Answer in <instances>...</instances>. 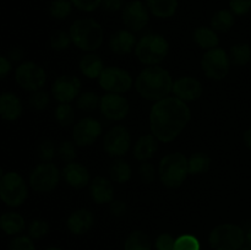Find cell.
Listing matches in <instances>:
<instances>
[{"instance_id": "obj_1", "label": "cell", "mask_w": 251, "mask_h": 250, "mask_svg": "<svg viewBox=\"0 0 251 250\" xmlns=\"http://www.w3.org/2000/svg\"><path fill=\"white\" fill-rule=\"evenodd\" d=\"M191 119V110L176 97H166L154 102L150 112L151 132L158 141L172 142L184 131Z\"/></svg>"}, {"instance_id": "obj_2", "label": "cell", "mask_w": 251, "mask_h": 250, "mask_svg": "<svg viewBox=\"0 0 251 250\" xmlns=\"http://www.w3.org/2000/svg\"><path fill=\"white\" fill-rule=\"evenodd\" d=\"M173 78L162 66H146L137 75L134 85L137 93L147 100H161L168 97L173 88Z\"/></svg>"}, {"instance_id": "obj_3", "label": "cell", "mask_w": 251, "mask_h": 250, "mask_svg": "<svg viewBox=\"0 0 251 250\" xmlns=\"http://www.w3.org/2000/svg\"><path fill=\"white\" fill-rule=\"evenodd\" d=\"M69 34L73 44L87 53L97 50L104 41L102 25L92 17L75 20L69 28Z\"/></svg>"}, {"instance_id": "obj_4", "label": "cell", "mask_w": 251, "mask_h": 250, "mask_svg": "<svg viewBox=\"0 0 251 250\" xmlns=\"http://www.w3.org/2000/svg\"><path fill=\"white\" fill-rule=\"evenodd\" d=\"M188 158L181 152H173L159 161L158 176L166 188L176 189L188 176Z\"/></svg>"}, {"instance_id": "obj_5", "label": "cell", "mask_w": 251, "mask_h": 250, "mask_svg": "<svg viewBox=\"0 0 251 250\" xmlns=\"http://www.w3.org/2000/svg\"><path fill=\"white\" fill-rule=\"evenodd\" d=\"M134 51L136 58L145 65H158L168 55L169 43L162 34L149 33L137 41Z\"/></svg>"}, {"instance_id": "obj_6", "label": "cell", "mask_w": 251, "mask_h": 250, "mask_svg": "<svg viewBox=\"0 0 251 250\" xmlns=\"http://www.w3.org/2000/svg\"><path fill=\"white\" fill-rule=\"evenodd\" d=\"M28 198L26 180L17 172H6L0 179V200L7 207H20Z\"/></svg>"}, {"instance_id": "obj_7", "label": "cell", "mask_w": 251, "mask_h": 250, "mask_svg": "<svg viewBox=\"0 0 251 250\" xmlns=\"http://www.w3.org/2000/svg\"><path fill=\"white\" fill-rule=\"evenodd\" d=\"M208 242L215 250H240L245 244V232L240 225L223 223L211 230Z\"/></svg>"}, {"instance_id": "obj_8", "label": "cell", "mask_w": 251, "mask_h": 250, "mask_svg": "<svg viewBox=\"0 0 251 250\" xmlns=\"http://www.w3.org/2000/svg\"><path fill=\"white\" fill-rule=\"evenodd\" d=\"M14 77L17 85L28 92L42 90L47 83L46 70L34 61L20 63L15 69Z\"/></svg>"}, {"instance_id": "obj_9", "label": "cell", "mask_w": 251, "mask_h": 250, "mask_svg": "<svg viewBox=\"0 0 251 250\" xmlns=\"http://www.w3.org/2000/svg\"><path fill=\"white\" fill-rule=\"evenodd\" d=\"M60 175V172L55 164L51 162H42L41 164H37L29 173L28 184L36 193H50L58 186Z\"/></svg>"}, {"instance_id": "obj_10", "label": "cell", "mask_w": 251, "mask_h": 250, "mask_svg": "<svg viewBox=\"0 0 251 250\" xmlns=\"http://www.w3.org/2000/svg\"><path fill=\"white\" fill-rule=\"evenodd\" d=\"M230 56L222 48L206 50L201 59V69L210 80L221 81L228 75L230 69Z\"/></svg>"}, {"instance_id": "obj_11", "label": "cell", "mask_w": 251, "mask_h": 250, "mask_svg": "<svg viewBox=\"0 0 251 250\" xmlns=\"http://www.w3.org/2000/svg\"><path fill=\"white\" fill-rule=\"evenodd\" d=\"M98 83L108 93L123 95L132 87L134 80L131 74L125 69L119 66H107L98 77Z\"/></svg>"}, {"instance_id": "obj_12", "label": "cell", "mask_w": 251, "mask_h": 250, "mask_svg": "<svg viewBox=\"0 0 251 250\" xmlns=\"http://www.w3.org/2000/svg\"><path fill=\"white\" fill-rule=\"evenodd\" d=\"M131 146V135L123 125H115L110 127L103 139V149L110 157L122 158Z\"/></svg>"}, {"instance_id": "obj_13", "label": "cell", "mask_w": 251, "mask_h": 250, "mask_svg": "<svg viewBox=\"0 0 251 250\" xmlns=\"http://www.w3.org/2000/svg\"><path fill=\"white\" fill-rule=\"evenodd\" d=\"M100 110L103 117L110 122H120L129 115V100L119 93L107 92L100 97Z\"/></svg>"}, {"instance_id": "obj_14", "label": "cell", "mask_w": 251, "mask_h": 250, "mask_svg": "<svg viewBox=\"0 0 251 250\" xmlns=\"http://www.w3.org/2000/svg\"><path fill=\"white\" fill-rule=\"evenodd\" d=\"M149 9L140 0H131L123 7L122 19L126 29L131 32H140L147 26L150 20Z\"/></svg>"}, {"instance_id": "obj_15", "label": "cell", "mask_w": 251, "mask_h": 250, "mask_svg": "<svg viewBox=\"0 0 251 250\" xmlns=\"http://www.w3.org/2000/svg\"><path fill=\"white\" fill-rule=\"evenodd\" d=\"M102 124L92 117L82 118L75 124L73 129V141L76 146H91L102 135Z\"/></svg>"}, {"instance_id": "obj_16", "label": "cell", "mask_w": 251, "mask_h": 250, "mask_svg": "<svg viewBox=\"0 0 251 250\" xmlns=\"http://www.w3.org/2000/svg\"><path fill=\"white\" fill-rule=\"evenodd\" d=\"M81 91L80 78L74 75H61L51 85V96L59 103H70L78 97Z\"/></svg>"}, {"instance_id": "obj_17", "label": "cell", "mask_w": 251, "mask_h": 250, "mask_svg": "<svg viewBox=\"0 0 251 250\" xmlns=\"http://www.w3.org/2000/svg\"><path fill=\"white\" fill-rule=\"evenodd\" d=\"M172 92L174 93V97L186 103L199 100L202 95L203 87L202 83L198 78L191 77V76H183L174 81Z\"/></svg>"}, {"instance_id": "obj_18", "label": "cell", "mask_w": 251, "mask_h": 250, "mask_svg": "<svg viewBox=\"0 0 251 250\" xmlns=\"http://www.w3.org/2000/svg\"><path fill=\"white\" fill-rule=\"evenodd\" d=\"M61 176L65 183L74 189H83L90 185V172L83 164L78 162H70L66 163L61 172Z\"/></svg>"}, {"instance_id": "obj_19", "label": "cell", "mask_w": 251, "mask_h": 250, "mask_svg": "<svg viewBox=\"0 0 251 250\" xmlns=\"http://www.w3.org/2000/svg\"><path fill=\"white\" fill-rule=\"evenodd\" d=\"M24 113V105L19 96L14 92L0 93V118L6 122H15Z\"/></svg>"}, {"instance_id": "obj_20", "label": "cell", "mask_w": 251, "mask_h": 250, "mask_svg": "<svg viewBox=\"0 0 251 250\" xmlns=\"http://www.w3.org/2000/svg\"><path fill=\"white\" fill-rule=\"evenodd\" d=\"M95 225V215L90 210L80 208L71 213L66 221V227L73 234H86Z\"/></svg>"}, {"instance_id": "obj_21", "label": "cell", "mask_w": 251, "mask_h": 250, "mask_svg": "<svg viewBox=\"0 0 251 250\" xmlns=\"http://www.w3.org/2000/svg\"><path fill=\"white\" fill-rule=\"evenodd\" d=\"M90 194L97 205H105L114 200V188L105 176H96L90 183Z\"/></svg>"}, {"instance_id": "obj_22", "label": "cell", "mask_w": 251, "mask_h": 250, "mask_svg": "<svg viewBox=\"0 0 251 250\" xmlns=\"http://www.w3.org/2000/svg\"><path fill=\"white\" fill-rule=\"evenodd\" d=\"M136 43L137 41L134 32L129 29H119L110 37L109 48L117 55H126L135 50Z\"/></svg>"}, {"instance_id": "obj_23", "label": "cell", "mask_w": 251, "mask_h": 250, "mask_svg": "<svg viewBox=\"0 0 251 250\" xmlns=\"http://www.w3.org/2000/svg\"><path fill=\"white\" fill-rule=\"evenodd\" d=\"M158 150V140L152 134L142 135L134 145V157L140 162H147Z\"/></svg>"}, {"instance_id": "obj_24", "label": "cell", "mask_w": 251, "mask_h": 250, "mask_svg": "<svg viewBox=\"0 0 251 250\" xmlns=\"http://www.w3.org/2000/svg\"><path fill=\"white\" fill-rule=\"evenodd\" d=\"M26 228L24 216L15 211H7L0 216V229L7 235H19Z\"/></svg>"}, {"instance_id": "obj_25", "label": "cell", "mask_w": 251, "mask_h": 250, "mask_svg": "<svg viewBox=\"0 0 251 250\" xmlns=\"http://www.w3.org/2000/svg\"><path fill=\"white\" fill-rule=\"evenodd\" d=\"M78 68L83 76L91 78V80H95V78L100 77L102 71L104 70V63L97 54L87 53L81 58Z\"/></svg>"}, {"instance_id": "obj_26", "label": "cell", "mask_w": 251, "mask_h": 250, "mask_svg": "<svg viewBox=\"0 0 251 250\" xmlns=\"http://www.w3.org/2000/svg\"><path fill=\"white\" fill-rule=\"evenodd\" d=\"M146 6L153 16L169 19L178 10V0H146Z\"/></svg>"}, {"instance_id": "obj_27", "label": "cell", "mask_w": 251, "mask_h": 250, "mask_svg": "<svg viewBox=\"0 0 251 250\" xmlns=\"http://www.w3.org/2000/svg\"><path fill=\"white\" fill-rule=\"evenodd\" d=\"M193 38L194 42H195L201 49H205V50L217 48L218 44H220V38H218L217 32H216L215 29L211 28V27H198V28L194 31Z\"/></svg>"}, {"instance_id": "obj_28", "label": "cell", "mask_w": 251, "mask_h": 250, "mask_svg": "<svg viewBox=\"0 0 251 250\" xmlns=\"http://www.w3.org/2000/svg\"><path fill=\"white\" fill-rule=\"evenodd\" d=\"M234 14L230 10L222 9L216 12L211 19V28L215 29L216 32L226 33L229 29H232V27L234 26Z\"/></svg>"}, {"instance_id": "obj_29", "label": "cell", "mask_w": 251, "mask_h": 250, "mask_svg": "<svg viewBox=\"0 0 251 250\" xmlns=\"http://www.w3.org/2000/svg\"><path fill=\"white\" fill-rule=\"evenodd\" d=\"M109 175L114 183L124 184L129 181L132 176L131 166L124 159H117L109 168Z\"/></svg>"}, {"instance_id": "obj_30", "label": "cell", "mask_w": 251, "mask_h": 250, "mask_svg": "<svg viewBox=\"0 0 251 250\" xmlns=\"http://www.w3.org/2000/svg\"><path fill=\"white\" fill-rule=\"evenodd\" d=\"M211 166V158L203 152H196L190 156L188 159V172L189 174L193 175H198V174H202L210 169Z\"/></svg>"}, {"instance_id": "obj_31", "label": "cell", "mask_w": 251, "mask_h": 250, "mask_svg": "<svg viewBox=\"0 0 251 250\" xmlns=\"http://www.w3.org/2000/svg\"><path fill=\"white\" fill-rule=\"evenodd\" d=\"M124 250H151V240L144 232L135 230L125 240Z\"/></svg>"}, {"instance_id": "obj_32", "label": "cell", "mask_w": 251, "mask_h": 250, "mask_svg": "<svg viewBox=\"0 0 251 250\" xmlns=\"http://www.w3.org/2000/svg\"><path fill=\"white\" fill-rule=\"evenodd\" d=\"M230 61L238 66H244L251 61V46L248 43H237L230 48Z\"/></svg>"}, {"instance_id": "obj_33", "label": "cell", "mask_w": 251, "mask_h": 250, "mask_svg": "<svg viewBox=\"0 0 251 250\" xmlns=\"http://www.w3.org/2000/svg\"><path fill=\"white\" fill-rule=\"evenodd\" d=\"M100 96L93 91H87V92L80 93L76 100V105L78 109L82 112H92V110L97 109L100 107Z\"/></svg>"}, {"instance_id": "obj_34", "label": "cell", "mask_w": 251, "mask_h": 250, "mask_svg": "<svg viewBox=\"0 0 251 250\" xmlns=\"http://www.w3.org/2000/svg\"><path fill=\"white\" fill-rule=\"evenodd\" d=\"M54 118L61 126H70L75 120V110L69 103H60L54 110Z\"/></svg>"}, {"instance_id": "obj_35", "label": "cell", "mask_w": 251, "mask_h": 250, "mask_svg": "<svg viewBox=\"0 0 251 250\" xmlns=\"http://www.w3.org/2000/svg\"><path fill=\"white\" fill-rule=\"evenodd\" d=\"M73 11V4L70 0H51L49 5V14L53 19L64 20Z\"/></svg>"}, {"instance_id": "obj_36", "label": "cell", "mask_w": 251, "mask_h": 250, "mask_svg": "<svg viewBox=\"0 0 251 250\" xmlns=\"http://www.w3.org/2000/svg\"><path fill=\"white\" fill-rule=\"evenodd\" d=\"M71 43L73 42H71L70 34L65 31H55L54 33H51L50 38H49V46L55 51L66 50Z\"/></svg>"}, {"instance_id": "obj_37", "label": "cell", "mask_w": 251, "mask_h": 250, "mask_svg": "<svg viewBox=\"0 0 251 250\" xmlns=\"http://www.w3.org/2000/svg\"><path fill=\"white\" fill-rule=\"evenodd\" d=\"M56 154L55 145L51 140L44 139L37 145V156L42 162H51Z\"/></svg>"}, {"instance_id": "obj_38", "label": "cell", "mask_w": 251, "mask_h": 250, "mask_svg": "<svg viewBox=\"0 0 251 250\" xmlns=\"http://www.w3.org/2000/svg\"><path fill=\"white\" fill-rule=\"evenodd\" d=\"M49 232V225L46 220L36 218L32 220L28 225V237L32 239H41L46 237Z\"/></svg>"}, {"instance_id": "obj_39", "label": "cell", "mask_w": 251, "mask_h": 250, "mask_svg": "<svg viewBox=\"0 0 251 250\" xmlns=\"http://www.w3.org/2000/svg\"><path fill=\"white\" fill-rule=\"evenodd\" d=\"M28 103L32 109L44 110L49 103V95L43 90L34 91V92H31V95H29Z\"/></svg>"}, {"instance_id": "obj_40", "label": "cell", "mask_w": 251, "mask_h": 250, "mask_svg": "<svg viewBox=\"0 0 251 250\" xmlns=\"http://www.w3.org/2000/svg\"><path fill=\"white\" fill-rule=\"evenodd\" d=\"M174 250H200V243L194 235L184 234L176 239Z\"/></svg>"}, {"instance_id": "obj_41", "label": "cell", "mask_w": 251, "mask_h": 250, "mask_svg": "<svg viewBox=\"0 0 251 250\" xmlns=\"http://www.w3.org/2000/svg\"><path fill=\"white\" fill-rule=\"evenodd\" d=\"M58 156L66 163L74 162L76 158V144L74 141H63L58 147Z\"/></svg>"}, {"instance_id": "obj_42", "label": "cell", "mask_w": 251, "mask_h": 250, "mask_svg": "<svg viewBox=\"0 0 251 250\" xmlns=\"http://www.w3.org/2000/svg\"><path fill=\"white\" fill-rule=\"evenodd\" d=\"M9 250H36V245L28 235H16L10 240Z\"/></svg>"}, {"instance_id": "obj_43", "label": "cell", "mask_w": 251, "mask_h": 250, "mask_svg": "<svg viewBox=\"0 0 251 250\" xmlns=\"http://www.w3.org/2000/svg\"><path fill=\"white\" fill-rule=\"evenodd\" d=\"M74 7L83 12H93L102 6L103 0H70Z\"/></svg>"}, {"instance_id": "obj_44", "label": "cell", "mask_w": 251, "mask_h": 250, "mask_svg": "<svg viewBox=\"0 0 251 250\" xmlns=\"http://www.w3.org/2000/svg\"><path fill=\"white\" fill-rule=\"evenodd\" d=\"M229 9L238 16L249 14L251 11V0H229Z\"/></svg>"}, {"instance_id": "obj_45", "label": "cell", "mask_w": 251, "mask_h": 250, "mask_svg": "<svg viewBox=\"0 0 251 250\" xmlns=\"http://www.w3.org/2000/svg\"><path fill=\"white\" fill-rule=\"evenodd\" d=\"M139 175L144 183L150 184L156 178V168L150 162H142L139 168Z\"/></svg>"}, {"instance_id": "obj_46", "label": "cell", "mask_w": 251, "mask_h": 250, "mask_svg": "<svg viewBox=\"0 0 251 250\" xmlns=\"http://www.w3.org/2000/svg\"><path fill=\"white\" fill-rule=\"evenodd\" d=\"M176 240L169 233H162L156 239V248L158 250H174Z\"/></svg>"}, {"instance_id": "obj_47", "label": "cell", "mask_w": 251, "mask_h": 250, "mask_svg": "<svg viewBox=\"0 0 251 250\" xmlns=\"http://www.w3.org/2000/svg\"><path fill=\"white\" fill-rule=\"evenodd\" d=\"M12 70V61L6 55L0 54V80L7 77Z\"/></svg>"}, {"instance_id": "obj_48", "label": "cell", "mask_w": 251, "mask_h": 250, "mask_svg": "<svg viewBox=\"0 0 251 250\" xmlns=\"http://www.w3.org/2000/svg\"><path fill=\"white\" fill-rule=\"evenodd\" d=\"M102 6L105 11L117 12L125 6L124 0H103Z\"/></svg>"}, {"instance_id": "obj_49", "label": "cell", "mask_w": 251, "mask_h": 250, "mask_svg": "<svg viewBox=\"0 0 251 250\" xmlns=\"http://www.w3.org/2000/svg\"><path fill=\"white\" fill-rule=\"evenodd\" d=\"M127 207L126 203L122 200H113L110 202V212H112L113 216H117V217H120V216H124L126 213Z\"/></svg>"}, {"instance_id": "obj_50", "label": "cell", "mask_w": 251, "mask_h": 250, "mask_svg": "<svg viewBox=\"0 0 251 250\" xmlns=\"http://www.w3.org/2000/svg\"><path fill=\"white\" fill-rule=\"evenodd\" d=\"M7 58L12 61V63H17L21 61L25 56V50L21 47H12L9 51H7Z\"/></svg>"}, {"instance_id": "obj_51", "label": "cell", "mask_w": 251, "mask_h": 250, "mask_svg": "<svg viewBox=\"0 0 251 250\" xmlns=\"http://www.w3.org/2000/svg\"><path fill=\"white\" fill-rule=\"evenodd\" d=\"M243 141H244L245 146L251 151V126L248 127L244 131V135H243Z\"/></svg>"}, {"instance_id": "obj_52", "label": "cell", "mask_w": 251, "mask_h": 250, "mask_svg": "<svg viewBox=\"0 0 251 250\" xmlns=\"http://www.w3.org/2000/svg\"><path fill=\"white\" fill-rule=\"evenodd\" d=\"M245 243L248 244V247H251V225L245 232Z\"/></svg>"}, {"instance_id": "obj_53", "label": "cell", "mask_w": 251, "mask_h": 250, "mask_svg": "<svg viewBox=\"0 0 251 250\" xmlns=\"http://www.w3.org/2000/svg\"><path fill=\"white\" fill-rule=\"evenodd\" d=\"M46 250H63V249H61V248H58V247H50Z\"/></svg>"}, {"instance_id": "obj_54", "label": "cell", "mask_w": 251, "mask_h": 250, "mask_svg": "<svg viewBox=\"0 0 251 250\" xmlns=\"http://www.w3.org/2000/svg\"><path fill=\"white\" fill-rule=\"evenodd\" d=\"M4 174H5L4 169H2V168H1V167H0V179H1V178H2V175H4Z\"/></svg>"}, {"instance_id": "obj_55", "label": "cell", "mask_w": 251, "mask_h": 250, "mask_svg": "<svg viewBox=\"0 0 251 250\" xmlns=\"http://www.w3.org/2000/svg\"><path fill=\"white\" fill-rule=\"evenodd\" d=\"M240 250H251V247H245V248L243 247L242 249H240Z\"/></svg>"}]
</instances>
